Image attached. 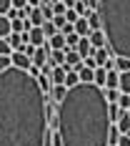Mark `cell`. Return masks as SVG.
Here are the masks:
<instances>
[{"label": "cell", "instance_id": "9c48e42d", "mask_svg": "<svg viewBox=\"0 0 130 146\" xmlns=\"http://www.w3.org/2000/svg\"><path fill=\"white\" fill-rule=\"evenodd\" d=\"M65 78H68V68H65V66H55V68L50 71L53 86H55V83H63V86H65Z\"/></svg>", "mask_w": 130, "mask_h": 146}, {"label": "cell", "instance_id": "6da1fadb", "mask_svg": "<svg viewBox=\"0 0 130 146\" xmlns=\"http://www.w3.org/2000/svg\"><path fill=\"white\" fill-rule=\"evenodd\" d=\"M48 96L30 71L0 73V146H45Z\"/></svg>", "mask_w": 130, "mask_h": 146}, {"label": "cell", "instance_id": "277c9868", "mask_svg": "<svg viewBox=\"0 0 130 146\" xmlns=\"http://www.w3.org/2000/svg\"><path fill=\"white\" fill-rule=\"evenodd\" d=\"M68 71H78L80 66H83V56L78 53V50H65V63H63Z\"/></svg>", "mask_w": 130, "mask_h": 146}, {"label": "cell", "instance_id": "ba28073f", "mask_svg": "<svg viewBox=\"0 0 130 146\" xmlns=\"http://www.w3.org/2000/svg\"><path fill=\"white\" fill-rule=\"evenodd\" d=\"M88 38H90L93 48H105V45H108V35H105V30H93Z\"/></svg>", "mask_w": 130, "mask_h": 146}, {"label": "cell", "instance_id": "7a4b0ae2", "mask_svg": "<svg viewBox=\"0 0 130 146\" xmlns=\"http://www.w3.org/2000/svg\"><path fill=\"white\" fill-rule=\"evenodd\" d=\"M63 146H110V103L95 83H78L58 103Z\"/></svg>", "mask_w": 130, "mask_h": 146}, {"label": "cell", "instance_id": "83f0119b", "mask_svg": "<svg viewBox=\"0 0 130 146\" xmlns=\"http://www.w3.org/2000/svg\"><path fill=\"white\" fill-rule=\"evenodd\" d=\"M118 106H120L123 111H130V93H120V101H118Z\"/></svg>", "mask_w": 130, "mask_h": 146}, {"label": "cell", "instance_id": "d4e9b609", "mask_svg": "<svg viewBox=\"0 0 130 146\" xmlns=\"http://www.w3.org/2000/svg\"><path fill=\"white\" fill-rule=\"evenodd\" d=\"M43 33L48 35V38H53V35L58 33V25H55L53 20H45V23H43Z\"/></svg>", "mask_w": 130, "mask_h": 146}, {"label": "cell", "instance_id": "ffe728a7", "mask_svg": "<svg viewBox=\"0 0 130 146\" xmlns=\"http://www.w3.org/2000/svg\"><path fill=\"white\" fill-rule=\"evenodd\" d=\"M105 81H108V68H105V66H100V68L95 71V86L105 88Z\"/></svg>", "mask_w": 130, "mask_h": 146}, {"label": "cell", "instance_id": "8fae6325", "mask_svg": "<svg viewBox=\"0 0 130 146\" xmlns=\"http://www.w3.org/2000/svg\"><path fill=\"white\" fill-rule=\"evenodd\" d=\"M95 71H98V68H88L85 63H83V66L78 68V73H80V81H83V83H95Z\"/></svg>", "mask_w": 130, "mask_h": 146}, {"label": "cell", "instance_id": "30bf717a", "mask_svg": "<svg viewBox=\"0 0 130 146\" xmlns=\"http://www.w3.org/2000/svg\"><path fill=\"white\" fill-rule=\"evenodd\" d=\"M83 58H90L93 53H95V48H93V43H90V38H80V43H78V48H75Z\"/></svg>", "mask_w": 130, "mask_h": 146}, {"label": "cell", "instance_id": "5b68a950", "mask_svg": "<svg viewBox=\"0 0 130 146\" xmlns=\"http://www.w3.org/2000/svg\"><path fill=\"white\" fill-rule=\"evenodd\" d=\"M13 66L23 68V71H30L33 68V58H30L28 53H23V50H15L13 53Z\"/></svg>", "mask_w": 130, "mask_h": 146}, {"label": "cell", "instance_id": "e575fe53", "mask_svg": "<svg viewBox=\"0 0 130 146\" xmlns=\"http://www.w3.org/2000/svg\"><path fill=\"white\" fill-rule=\"evenodd\" d=\"M30 3L28 0H13V8H18V10H23V8H28Z\"/></svg>", "mask_w": 130, "mask_h": 146}, {"label": "cell", "instance_id": "7402d4cb", "mask_svg": "<svg viewBox=\"0 0 130 146\" xmlns=\"http://www.w3.org/2000/svg\"><path fill=\"white\" fill-rule=\"evenodd\" d=\"M30 20H33V25H43L45 23V15L40 8H33V13H30Z\"/></svg>", "mask_w": 130, "mask_h": 146}, {"label": "cell", "instance_id": "2e32d148", "mask_svg": "<svg viewBox=\"0 0 130 146\" xmlns=\"http://www.w3.org/2000/svg\"><path fill=\"white\" fill-rule=\"evenodd\" d=\"M110 53H113V50H110L108 45H105V48H95V53H93V58L98 60L100 66H105V60L110 58Z\"/></svg>", "mask_w": 130, "mask_h": 146}, {"label": "cell", "instance_id": "8d00e7d4", "mask_svg": "<svg viewBox=\"0 0 130 146\" xmlns=\"http://www.w3.org/2000/svg\"><path fill=\"white\" fill-rule=\"evenodd\" d=\"M128 113H130V111H128Z\"/></svg>", "mask_w": 130, "mask_h": 146}, {"label": "cell", "instance_id": "44dd1931", "mask_svg": "<svg viewBox=\"0 0 130 146\" xmlns=\"http://www.w3.org/2000/svg\"><path fill=\"white\" fill-rule=\"evenodd\" d=\"M120 93H130V71L120 73Z\"/></svg>", "mask_w": 130, "mask_h": 146}, {"label": "cell", "instance_id": "4fadbf2b", "mask_svg": "<svg viewBox=\"0 0 130 146\" xmlns=\"http://www.w3.org/2000/svg\"><path fill=\"white\" fill-rule=\"evenodd\" d=\"M65 96H68V88L63 86V83H55V86H53V91H50V96H48V98H50V101H55V103H60V101H63V98H65Z\"/></svg>", "mask_w": 130, "mask_h": 146}, {"label": "cell", "instance_id": "d6986e66", "mask_svg": "<svg viewBox=\"0 0 130 146\" xmlns=\"http://www.w3.org/2000/svg\"><path fill=\"white\" fill-rule=\"evenodd\" d=\"M78 83H83V81H80V73H78V71H68V78H65V88H75Z\"/></svg>", "mask_w": 130, "mask_h": 146}, {"label": "cell", "instance_id": "5bb4252c", "mask_svg": "<svg viewBox=\"0 0 130 146\" xmlns=\"http://www.w3.org/2000/svg\"><path fill=\"white\" fill-rule=\"evenodd\" d=\"M75 25V33L78 35H83V38H88L90 33H93V28H90V23H88V18H80L78 23H73Z\"/></svg>", "mask_w": 130, "mask_h": 146}, {"label": "cell", "instance_id": "f546056e", "mask_svg": "<svg viewBox=\"0 0 130 146\" xmlns=\"http://www.w3.org/2000/svg\"><path fill=\"white\" fill-rule=\"evenodd\" d=\"M118 71L120 73L130 71V58H120V56H118Z\"/></svg>", "mask_w": 130, "mask_h": 146}, {"label": "cell", "instance_id": "52a82bcc", "mask_svg": "<svg viewBox=\"0 0 130 146\" xmlns=\"http://www.w3.org/2000/svg\"><path fill=\"white\" fill-rule=\"evenodd\" d=\"M30 43L35 45V48H40V45L48 43V35L43 33V25H35V28L30 30Z\"/></svg>", "mask_w": 130, "mask_h": 146}, {"label": "cell", "instance_id": "3957f363", "mask_svg": "<svg viewBox=\"0 0 130 146\" xmlns=\"http://www.w3.org/2000/svg\"><path fill=\"white\" fill-rule=\"evenodd\" d=\"M100 15L113 56L130 58V0H100Z\"/></svg>", "mask_w": 130, "mask_h": 146}, {"label": "cell", "instance_id": "f1b7e54d", "mask_svg": "<svg viewBox=\"0 0 130 146\" xmlns=\"http://www.w3.org/2000/svg\"><path fill=\"white\" fill-rule=\"evenodd\" d=\"M10 66H13V56H0V73L8 71Z\"/></svg>", "mask_w": 130, "mask_h": 146}, {"label": "cell", "instance_id": "e0dca14e", "mask_svg": "<svg viewBox=\"0 0 130 146\" xmlns=\"http://www.w3.org/2000/svg\"><path fill=\"white\" fill-rule=\"evenodd\" d=\"M65 63V50H50V60H48V66H63Z\"/></svg>", "mask_w": 130, "mask_h": 146}, {"label": "cell", "instance_id": "836d02e7", "mask_svg": "<svg viewBox=\"0 0 130 146\" xmlns=\"http://www.w3.org/2000/svg\"><path fill=\"white\" fill-rule=\"evenodd\" d=\"M85 5L90 10H100V0H85Z\"/></svg>", "mask_w": 130, "mask_h": 146}, {"label": "cell", "instance_id": "1f68e13d", "mask_svg": "<svg viewBox=\"0 0 130 146\" xmlns=\"http://www.w3.org/2000/svg\"><path fill=\"white\" fill-rule=\"evenodd\" d=\"M40 10H43L45 20H53V18H55V13H53V5H40Z\"/></svg>", "mask_w": 130, "mask_h": 146}, {"label": "cell", "instance_id": "603a6c76", "mask_svg": "<svg viewBox=\"0 0 130 146\" xmlns=\"http://www.w3.org/2000/svg\"><path fill=\"white\" fill-rule=\"evenodd\" d=\"M103 91H105L108 103H118V101H120V91H118V88H103Z\"/></svg>", "mask_w": 130, "mask_h": 146}, {"label": "cell", "instance_id": "cb8c5ba5", "mask_svg": "<svg viewBox=\"0 0 130 146\" xmlns=\"http://www.w3.org/2000/svg\"><path fill=\"white\" fill-rule=\"evenodd\" d=\"M13 45H10V40L8 38H0V56H13Z\"/></svg>", "mask_w": 130, "mask_h": 146}, {"label": "cell", "instance_id": "4dcf8cb0", "mask_svg": "<svg viewBox=\"0 0 130 146\" xmlns=\"http://www.w3.org/2000/svg\"><path fill=\"white\" fill-rule=\"evenodd\" d=\"M13 10V0H0V15H8Z\"/></svg>", "mask_w": 130, "mask_h": 146}, {"label": "cell", "instance_id": "4316f807", "mask_svg": "<svg viewBox=\"0 0 130 146\" xmlns=\"http://www.w3.org/2000/svg\"><path fill=\"white\" fill-rule=\"evenodd\" d=\"M65 20H68V23H78V20H80V13H78L75 8H68V13H65Z\"/></svg>", "mask_w": 130, "mask_h": 146}, {"label": "cell", "instance_id": "9a60e30c", "mask_svg": "<svg viewBox=\"0 0 130 146\" xmlns=\"http://www.w3.org/2000/svg\"><path fill=\"white\" fill-rule=\"evenodd\" d=\"M105 88H118V91H120V71H108Z\"/></svg>", "mask_w": 130, "mask_h": 146}, {"label": "cell", "instance_id": "484cf974", "mask_svg": "<svg viewBox=\"0 0 130 146\" xmlns=\"http://www.w3.org/2000/svg\"><path fill=\"white\" fill-rule=\"evenodd\" d=\"M53 13L55 15H65L68 13V5H65L63 0H55V3H53Z\"/></svg>", "mask_w": 130, "mask_h": 146}, {"label": "cell", "instance_id": "8992f818", "mask_svg": "<svg viewBox=\"0 0 130 146\" xmlns=\"http://www.w3.org/2000/svg\"><path fill=\"white\" fill-rule=\"evenodd\" d=\"M48 45H50V50H68V40H65V33H55L53 38H48Z\"/></svg>", "mask_w": 130, "mask_h": 146}, {"label": "cell", "instance_id": "d6a6232c", "mask_svg": "<svg viewBox=\"0 0 130 146\" xmlns=\"http://www.w3.org/2000/svg\"><path fill=\"white\" fill-rule=\"evenodd\" d=\"M83 63H85L88 68H100V63H98V60L93 58V56H90V58H83Z\"/></svg>", "mask_w": 130, "mask_h": 146}, {"label": "cell", "instance_id": "d590c367", "mask_svg": "<svg viewBox=\"0 0 130 146\" xmlns=\"http://www.w3.org/2000/svg\"><path fill=\"white\" fill-rule=\"evenodd\" d=\"M118 146H130V133H123L120 141H118Z\"/></svg>", "mask_w": 130, "mask_h": 146}, {"label": "cell", "instance_id": "ac0fdd59", "mask_svg": "<svg viewBox=\"0 0 130 146\" xmlns=\"http://www.w3.org/2000/svg\"><path fill=\"white\" fill-rule=\"evenodd\" d=\"M115 126L120 129V133H130V113L128 111H123V116H120V121H118Z\"/></svg>", "mask_w": 130, "mask_h": 146}, {"label": "cell", "instance_id": "7c38bea8", "mask_svg": "<svg viewBox=\"0 0 130 146\" xmlns=\"http://www.w3.org/2000/svg\"><path fill=\"white\" fill-rule=\"evenodd\" d=\"M13 35V20L8 15H0V38H10Z\"/></svg>", "mask_w": 130, "mask_h": 146}]
</instances>
